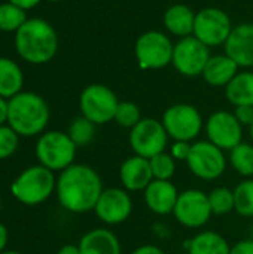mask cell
<instances>
[{
    "instance_id": "cell-18",
    "label": "cell",
    "mask_w": 253,
    "mask_h": 254,
    "mask_svg": "<svg viewBox=\"0 0 253 254\" xmlns=\"http://www.w3.org/2000/svg\"><path fill=\"white\" fill-rule=\"evenodd\" d=\"M119 177H121L122 186L127 190H131V192L145 190L154 180L149 159L137 156V155L125 159L121 165Z\"/></svg>"
},
{
    "instance_id": "cell-6",
    "label": "cell",
    "mask_w": 253,
    "mask_h": 254,
    "mask_svg": "<svg viewBox=\"0 0 253 254\" xmlns=\"http://www.w3.org/2000/svg\"><path fill=\"white\" fill-rule=\"evenodd\" d=\"M118 104L119 101L115 92L104 85L86 86L82 91L79 100L82 116H85L95 125H101L115 119Z\"/></svg>"
},
{
    "instance_id": "cell-3",
    "label": "cell",
    "mask_w": 253,
    "mask_h": 254,
    "mask_svg": "<svg viewBox=\"0 0 253 254\" xmlns=\"http://www.w3.org/2000/svg\"><path fill=\"white\" fill-rule=\"evenodd\" d=\"M49 121V109L42 97L33 92H19L7 103V124L22 137L43 131Z\"/></svg>"
},
{
    "instance_id": "cell-1",
    "label": "cell",
    "mask_w": 253,
    "mask_h": 254,
    "mask_svg": "<svg viewBox=\"0 0 253 254\" xmlns=\"http://www.w3.org/2000/svg\"><path fill=\"white\" fill-rule=\"evenodd\" d=\"M55 190L64 210L72 213H86L95 208L103 192V183L94 168L73 164L61 171Z\"/></svg>"
},
{
    "instance_id": "cell-4",
    "label": "cell",
    "mask_w": 253,
    "mask_h": 254,
    "mask_svg": "<svg viewBox=\"0 0 253 254\" xmlns=\"http://www.w3.org/2000/svg\"><path fill=\"white\" fill-rule=\"evenodd\" d=\"M55 186L54 173L43 165H34L15 179L12 183V193L21 204L37 205L52 195Z\"/></svg>"
},
{
    "instance_id": "cell-32",
    "label": "cell",
    "mask_w": 253,
    "mask_h": 254,
    "mask_svg": "<svg viewBox=\"0 0 253 254\" xmlns=\"http://www.w3.org/2000/svg\"><path fill=\"white\" fill-rule=\"evenodd\" d=\"M19 138L18 134L10 127H0V159L9 158L15 153Z\"/></svg>"
},
{
    "instance_id": "cell-37",
    "label": "cell",
    "mask_w": 253,
    "mask_h": 254,
    "mask_svg": "<svg viewBox=\"0 0 253 254\" xmlns=\"http://www.w3.org/2000/svg\"><path fill=\"white\" fill-rule=\"evenodd\" d=\"M10 3H13L15 6L21 7V9H30V7H34L40 0H9Z\"/></svg>"
},
{
    "instance_id": "cell-9",
    "label": "cell",
    "mask_w": 253,
    "mask_h": 254,
    "mask_svg": "<svg viewBox=\"0 0 253 254\" xmlns=\"http://www.w3.org/2000/svg\"><path fill=\"white\" fill-rule=\"evenodd\" d=\"M188 168L201 180H216L227 168L224 150L210 141L194 143L186 159Z\"/></svg>"
},
{
    "instance_id": "cell-38",
    "label": "cell",
    "mask_w": 253,
    "mask_h": 254,
    "mask_svg": "<svg viewBox=\"0 0 253 254\" xmlns=\"http://www.w3.org/2000/svg\"><path fill=\"white\" fill-rule=\"evenodd\" d=\"M7 121V103L0 97V127Z\"/></svg>"
},
{
    "instance_id": "cell-5",
    "label": "cell",
    "mask_w": 253,
    "mask_h": 254,
    "mask_svg": "<svg viewBox=\"0 0 253 254\" xmlns=\"http://www.w3.org/2000/svg\"><path fill=\"white\" fill-rule=\"evenodd\" d=\"M76 144L69 134L61 131H49L43 134L36 144V156L40 165L51 171H63L73 165Z\"/></svg>"
},
{
    "instance_id": "cell-17",
    "label": "cell",
    "mask_w": 253,
    "mask_h": 254,
    "mask_svg": "<svg viewBox=\"0 0 253 254\" xmlns=\"http://www.w3.org/2000/svg\"><path fill=\"white\" fill-rule=\"evenodd\" d=\"M227 55L240 67L253 65V24H240L233 28L225 42Z\"/></svg>"
},
{
    "instance_id": "cell-30",
    "label": "cell",
    "mask_w": 253,
    "mask_h": 254,
    "mask_svg": "<svg viewBox=\"0 0 253 254\" xmlns=\"http://www.w3.org/2000/svg\"><path fill=\"white\" fill-rule=\"evenodd\" d=\"M149 164H151V170L154 174V180H170L174 176L176 159L166 152L158 153L154 158H151Z\"/></svg>"
},
{
    "instance_id": "cell-14",
    "label": "cell",
    "mask_w": 253,
    "mask_h": 254,
    "mask_svg": "<svg viewBox=\"0 0 253 254\" xmlns=\"http://www.w3.org/2000/svg\"><path fill=\"white\" fill-rule=\"evenodd\" d=\"M206 132L209 141L222 150H233L242 143L243 137L242 124L237 121L234 113L224 110L210 115L206 122Z\"/></svg>"
},
{
    "instance_id": "cell-22",
    "label": "cell",
    "mask_w": 253,
    "mask_h": 254,
    "mask_svg": "<svg viewBox=\"0 0 253 254\" xmlns=\"http://www.w3.org/2000/svg\"><path fill=\"white\" fill-rule=\"evenodd\" d=\"M189 254H231V247L227 240L212 231L201 232L188 241Z\"/></svg>"
},
{
    "instance_id": "cell-11",
    "label": "cell",
    "mask_w": 253,
    "mask_h": 254,
    "mask_svg": "<svg viewBox=\"0 0 253 254\" xmlns=\"http://www.w3.org/2000/svg\"><path fill=\"white\" fill-rule=\"evenodd\" d=\"M231 31V19L222 9L206 7L195 15L194 36L207 46L225 43Z\"/></svg>"
},
{
    "instance_id": "cell-24",
    "label": "cell",
    "mask_w": 253,
    "mask_h": 254,
    "mask_svg": "<svg viewBox=\"0 0 253 254\" xmlns=\"http://www.w3.org/2000/svg\"><path fill=\"white\" fill-rule=\"evenodd\" d=\"M22 88V73L19 67L7 58H0V97L12 98Z\"/></svg>"
},
{
    "instance_id": "cell-21",
    "label": "cell",
    "mask_w": 253,
    "mask_h": 254,
    "mask_svg": "<svg viewBox=\"0 0 253 254\" xmlns=\"http://www.w3.org/2000/svg\"><path fill=\"white\" fill-rule=\"evenodd\" d=\"M194 24L195 13L185 4H174L164 13V25L174 36L188 37L194 33Z\"/></svg>"
},
{
    "instance_id": "cell-25",
    "label": "cell",
    "mask_w": 253,
    "mask_h": 254,
    "mask_svg": "<svg viewBox=\"0 0 253 254\" xmlns=\"http://www.w3.org/2000/svg\"><path fill=\"white\" fill-rule=\"evenodd\" d=\"M230 162L233 168L245 176L252 177L253 176V146L249 143H240L233 150H230Z\"/></svg>"
},
{
    "instance_id": "cell-33",
    "label": "cell",
    "mask_w": 253,
    "mask_h": 254,
    "mask_svg": "<svg viewBox=\"0 0 253 254\" xmlns=\"http://www.w3.org/2000/svg\"><path fill=\"white\" fill-rule=\"evenodd\" d=\"M191 147L192 144L189 141H176L173 146H171V156L174 159H179V161H185L188 159L189 156V152H191Z\"/></svg>"
},
{
    "instance_id": "cell-28",
    "label": "cell",
    "mask_w": 253,
    "mask_h": 254,
    "mask_svg": "<svg viewBox=\"0 0 253 254\" xmlns=\"http://www.w3.org/2000/svg\"><path fill=\"white\" fill-rule=\"evenodd\" d=\"M234 210L243 217H253V180H245L234 189Z\"/></svg>"
},
{
    "instance_id": "cell-34",
    "label": "cell",
    "mask_w": 253,
    "mask_h": 254,
    "mask_svg": "<svg viewBox=\"0 0 253 254\" xmlns=\"http://www.w3.org/2000/svg\"><path fill=\"white\" fill-rule=\"evenodd\" d=\"M234 116L237 118V121L243 125L252 127L253 124V106H239L236 107Z\"/></svg>"
},
{
    "instance_id": "cell-10",
    "label": "cell",
    "mask_w": 253,
    "mask_h": 254,
    "mask_svg": "<svg viewBox=\"0 0 253 254\" xmlns=\"http://www.w3.org/2000/svg\"><path fill=\"white\" fill-rule=\"evenodd\" d=\"M173 45L161 31H146L136 42V58L143 68H163L173 60Z\"/></svg>"
},
{
    "instance_id": "cell-19",
    "label": "cell",
    "mask_w": 253,
    "mask_h": 254,
    "mask_svg": "<svg viewBox=\"0 0 253 254\" xmlns=\"http://www.w3.org/2000/svg\"><path fill=\"white\" fill-rule=\"evenodd\" d=\"M81 254H121V243L109 229H92L79 241Z\"/></svg>"
},
{
    "instance_id": "cell-12",
    "label": "cell",
    "mask_w": 253,
    "mask_h": 254,
    "mask_svg": "<svg viewBox=\"0 0 253 254\" xmlns=\"http://www.w3.org/2000/svg\"><path fill=\"white\" fill-rule=\"evenodd\" d=\"M173 214L180 225L195 229L204 226L213 213L209 204V198L204 192L188 189L179 193Z\"/></svg>"
},
{
    "instance_id": "cell-7",
    "label": "cell",
    "mask_w": 253,
    "mask_h": 254,
    "mask_svg": "<svg viewBox=\"0 0 253 254\" xmlns=\"http://www.w3.org/2000/svg\"><path fill=\"white\" fill-rule=\"evenodd\" d=\"M169 134L163 122L145 118L130 132V146L137 156L151 159L158 153H163L167 147Z\"/></svg>"
},
{
    "instance_id": "cell-8",
    "label": "cell",
    "mask_w": 253,
    "mask_h": 254,
    "mask_svg": "<svg viewBox=\"0 0 253 254\" xmlns=\"http://www.w3.org/2000/svg\"><path fill=\"white\" fill-rule=\"evenodd\" d=\"M163 125L173 140L191 141L201 132L203 118L191 104H174L164 112Z\"/></svg>"
},
{
    "instance_id": "cell-41",
    "label": "cell",
    "mask_w": 253,
    "mask_h": 254,
    "mask_svg": "<svg viewBox=\"0 0 253 254\" xmlns=\"http://www.w3.org/2000/svg\"><path fill=\"white\" fill-rule=\"evenodd\" d=\"M0 254H21L19 252H1Z\"/></svg>"
},
{
    "instance_id": "cell-43",
    "label": "cell",
    "mask_w": 253,
    "mask_h": 254,
    "mask_svg": "<svg viewBox=\"0 0 253 254\" xmlns=\"http://www.w3.org/2000/svg\"><path fill=\"white\" fill-rule=\"evenodd\" d=\"M51 1H60V0H51Z\"/></svg>"
},
{
    "instance_id": "cell-42",
    "label": "cell",
    "mask_w": 253,
    "mask_h": 254,
    "mask_svg": "<svg viewBox=\"0 0 253 254\" xmlns=\"http://www.w3.org/2000/svg\"><path fill=\"white\" fill-rule=\"evenodd\" d=\"M251 135H252V140H253V124H252V127H251Z\"/></svg>"
},
{
    "instance_id": "cell-13",
    "label": "cell",
    "mask_w": 253,
    "mask_h": 254,
    "mask_svg": "<svg viewBox=\"0 0 253 254\" xmlns=\"http://www.w3.org/2000/svg\"><path fill=\"white\" fill-rule=\"evenodd\" d=\"M210 60L209 46L200 42L195 36L183 37L173 48V65L185 76L203 74L206 64Z\"/></svg>"
},
{
    "instance_id": "cell-36",
    "label": "cell",
    "mask_w": 253,
    "mask_h": 254,
    "mask_svg": "<svg viewBox=\"0 0 253 254\" xmlns=\"http://www.w3.org/2000/svg\"><path fill=\"white\" fill-rule=\"evenodd\" d=\"M131 254H166L160 247H157V246H151V244H148V246H140V247H137L134 252Z\"/></svg>"
},
{
    "instance_id": "cell-40",
    "label": "cell",
    "mask_w": 253,
    "mask_h": 254,
    "mask_svg": "<svg viewBox=\"0 0 253 254\" xmlns=\"http://www.w3.org/2000/svg\"><path fill=\"white\" fill-rule=\"evenodd\" d=\"M6 243H7V229L4 228V225L0 223V253L6 247Z\"/></svg>"
},
{
    "instance_id": "cell-31",
    "label": "cell",
    "mask_w": 253,
    "mask_h": 254,
    "mask_svg": "<svg viewBox=\"0 0 253 254\" xmlns=\"http://www.w3.org/2000/svg\"><path fill=\"white\" fill-rule=\"evenodd\" d=\"M115 121L124 128H134L142 121L140 109L131 101H121L115 113Z\"/></svg>"
},
{
    "instance_id": "cell-23",
    "label": "cell",
    "mask_w": 253,
    "mask_h": 254,
    "mask_svg": "<svg viewBox=\"0 0 253 254\" xmlns=\"http://www.w3.org/2000/svg\"><path fill=\"white\" fill-rule=\"evenodd\" d=\"M227 98L236 107L253 106V73L245 71L237 74L227 85Z\"/></svg>"
},
{
    "instance_id": "cell-39",
    "label": "cell",
    "mask_w": 253,
    "mask_h": 254,
    "mask_svg": "<svg viewBox=\"0 0 253 254\" xmlns=\"http://www.w3.org/2000/svg\"><path fill=\"white\" fill-rule=\"evenodd\" d=\"M58 254H81V250H79V246H72V244H69V246L61 247Z\"/></svg>"
},
{
    "instance_id": "cell-2",
    "label": "cell",
    "mask_w": 253,
    "mask_h": 254,
    "mask_svg": "<svg viewBox=\"0 0 253 254\" xmlns=\"http://www.w3.org/2000/svg\"><path fill=\"white\" fill-rule=\"evenodd\" d=\"M16 52L31 64H43L54 58L58 48L55 30L43 19H27L15 34Z\"/></svg>"
},
{
    "instance_id": "cell-20",
    "label": "cell",
    "mask_w": 253,
    "mask_h": 254,
    "mask_svg": "<svg viewBox=\"0 0 253 254\" xmlns=\"http://www.w3.org/2000/svg\"><path fill=\"white\" fill-rule=\"evenodd\" d=\"M237 68L239 64L228 55L210 57L204 67L203 76L212 86H227L237 76Z\"/></svg>"
},
{
    "instance_id": "cell-27",
    "label": "cell",
    "mask_w": 253,
    "mask_h": 254,
    "mask_svg": "<svg viewBox=\"0 0 253 254\" xmlns=\"http://www.w3.org/2000/svg\"><path fill=\"white\" fill-rule=\"evenodd\" d=\"M27 21L25 10L15 6L13 3L0 4V30L18 31V28Z\"/></svg>"
},
{
    "instance_id": "cell-35",
    "label": "cell",
    "mask_w": 253,
    "mask_h": 254,
    "mask_svg": "<svg viewBox=\"0 0 253 254\" xmlns=\"http://www.w3.org/2000/svg\"><path fill=\"white\" fill-rule=\"evenodd\" d=\"M231 254H253V240H245L231 247Z\"/></svg>"
},
{
    "instance_id": "cell-16",
    "label": "cell",
    "mask_w": 253,
    "mask_h": 254,
    "mask_svg": "<svg viewBox=\"0 0 253 254\" xmlns=\"http://www.w3.org/2000/svg\"><path fill=\"white\" fill-rule=\"evenodd\" d=\"M177 198L179 192L170 180H152L145 189V202L148 208L158 216L173 213Z\"/></svg>"
},
{
    "instance_id": "cell-29",
    "label": "cell",
    "mask_w": 253,
    "mask_h": 254,
    "mask_svg": "<svg viewBox=\"0 0 253 254\" xmlns=\"http://www.w3.org/2000/svg\"><path fill=\"white\" fill-rule=\"evenodd\" d=\"M207 198L212 213L216 216H224L234 210V190L227 188H216L207 195Z\"/></svg>"
},
{
    "instance_id": "cell-26",
    "label": "cell",
    "mask_w": 253,
    "mask_h": 254,
    "mask_svg": "<svg viewBox=\"0 0 253 254\" xmlns=\"http://www.w3.org/2000/svg\"><path fill=\"white\" fill-rule=\"evenodd\" d=\"M67 134L72 138V141L76 144V147L78 146H86L95 137V124L91 122L89 119H86L85 116L76 118L72 122Z\"/></svg>"
},
{
    "instance_id": "cell-15",
    "label": "cell",
    "mask_w": 253,
    "mask_h": 254,
    "mask_svg": "<svg viewBox=\"0 0 253 254\" xmlns=\"http://www.w3.org/2000/svg\"><path fill=\"white\" fill-rule=\"evenodd\" d=\"M94 211L103 223L119 225L130 217L133 211V199L125 190L110 188L101 192Z\"/></svg>"
}]
</instances>
